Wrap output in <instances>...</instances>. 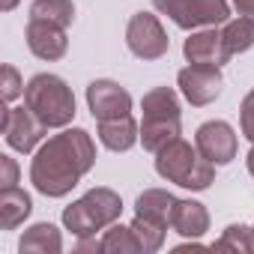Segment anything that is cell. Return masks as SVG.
<instances>
[{
	"label": "cell",
	"instance_id": "1",
	"mask_svg": "<svg viewBox=\"0 0 254 254\" xmlns=\"http://www.w3.org/2000/svg\"><path fill=\"white\" fill-rule=\"evenodd\" d=\"M96 150L84 129H72L63 135H54L33 159L30 180L33 186L48 197H63L78 180L93 168Z\"/></svg>",
	"mask_w": 254,
	"mask_h": 254
},
{
	"label": "cell",
	"instance_id": "2",
	"mask_svg": "<svg viewBox=\"0 0 254 254\" xmlns=\"http://www.w3.org/2000/svg\"><path fill=\"white\" fill-rule=\"evenodd\" d=\"M156 171L165 180H171V183H177L183 189H194V191L206 189L212 183V177H215V165L206 162L200 156V150L186 144L183 138L171 141L168 147H162L156 153Z\"/></svg>",
	"mask_w": 254,
	"mask_h": 254
},
{
	"label": "cell",
	"instance_id": "3",
	"mask_svg": "<svg viewBox=\"0 0 254 254\" xmlns=\"http://www.w3.org/2000/svg\"><path fill=\"white\" fill-rule=\"evenodd\" d=\"M180 138V102L171 87H156L144 96V123L141 141L144 150L159 153L171 141Z\"/></svg>",
	"mask_w": 254,
	"mask_h": 254
},
{
	"label": "cell",
	"instance_id": "4",
	"mask_svg": "<svg viewBox=\"0 0 254 254\" xmlns=\"http://www.w3.org/2000/svg\"><path fill=\"white\" fill-rule=\"evenodd\" d=\"M24 105L48 126V129L66 126L75 117V96L66 87V81L57 78V75L30 78V84L24 87Z\"/></svg>",
	"mask_w": 254,
	"mask_h": 254
},
{
	"label": "cell",
	"instance_id": "5",
	"mask_svg": "<svg viewBox=\"0 0 254 254\" xmlns=\"http://www.w3.org/2000/svg\"><path fill=\"white\" fill-rule=\"evenodd\" d=\"M120 209H123L120 194H114L111 189H93L63 212V224L72 233L87 236V233H96V230L108 227L120 215Z\"/></svg>",
	"mask_w": 254,
	"mask_h": 254
},
{
	"label": "cell",
	"instance_id": "6",
	"mask_svg": "<svg viewBox=\"0 0 254 254\" xmlns=\"http://www.w3.org/2000/svg\"><path fill=\"white\" fill-rule=\"evenodd\" d=\"M153 6L183 30L224 24L230 18L227 0H153Z\"/></svg>",
	"mask_w": 254,
	"mask_h": 254
},
{
	"label": "cell",
	"instance_id": "7",
	"mask_svg": "<svg viewBox=\"0 0 254 254\" xmlns=\"http://www.w3.org/2000/svg\"><path fill=\"white\" fill-rule=\"evenodd\" d=\"M126 42H129V51L141 60H156L168 51V36H165L159 18L150 12L132 15L129 27H126Z\"/></svg>",
	"mask_w": 254,
	"mask_h": 254
},
{
	"label": "cell",
	"instance_id": "8",
	"mask_svg": "<svg viewBox=\"0 0 254 254\" xmlns=\"http://www.w3.org/2000/svg\"><path fill=\"white\" fill-rule=\"evenodd\" d=\"M48 126L24 105V108H9L6 117H3V135H6V144L12 150H21V153H30L42 135H45Z\"/></svg>",
	"mask_w": 254,
	"mask_h": 254
},
{
	"label": "cell",
	"instance_id": "9",
	"mask_svg": "<svg viewBox=\"0 0 254 254\" xmlns=\"http://www.w3.org/2000/svg\"><path fill=\"white\" fill-rule=\"evenodd\" d=\"M194 147L200 150V156L212 165H227L233 156H236V135L227 123L221 120H212V123H203L197 135H194Z\"/></svg>",
	"mask_w": 254,
	"mask_h": 254
},
{
	"label": "cell",
	"instance_id": "10",
	"mask_svg": "<svg viewBox=\"0 0 254 254\" xmlns=\"http://www.w3.org/2000/svg\"><path fill=\"white\" fill-rule=\"evenodd\" d=\"M221 72L218 66H206V63H191L189 69L180 72V90L191 105H209L212 99H218L221 93Z\"/></svg>",
	"mask_w": 254,
	"mask_h": 254
},
{
	"label": "cell",
	"instance_id": "11",
	"mask_svg": "<svg viewBox=\"0 0 254 254\" xmlns=\"http://www.w3.org/2000/svg\"><path fill=\"white\" fill-rule=\"evenodd\" d=\"M87 102H90V111L99 123L132 114V96L114 81H93L87 87Z\"/></svg>",
	"mask_w": 254,
	"mask_h": 254
},
{
	"label": "cell",
	"instance_id": "12",
	"mask_svg": "<svg viewBox=\"0 0 254 254\" xmlns=\"http://www.w3.org/2000/svg\"><path fill=\"white\" fill-rule=\"evenodd\" d=\"M27 45L39 60H60L66 54V27L51 21H27Z\"/></svg>",
	"mask_w": 254,
	"mask_h": 254
},
{
	"label": "cell",
	"instance_id": "13",
	"mask_svg": "<svg viewBox=\"0 0 254 254\" xmlns=\"http://www.w3.org/2000/svg\"><path fill=\"white\" fill-rule=\"evenodd\" d=\"M183 54L189 63H206V66H224L230 60V51L224 48L221 30H200L186 39Z\"/></svg>",
	"mask_w": 254,
	"mask_h": 254
},
{
	"label": "cell",
	"instance_id": "14",
	"mask_svg": "<svg viewBox=\"0 0 254 254\" xmlns=\"http://www.w3.org/2000/svg\"><path fill=\"white\" fill-rule=\"evenodd\" d=\"M99 141H102L108 150H114V153L132 150L135 141H138L135 117L126 114V117H117V120H102V123H99Z\"/></svg>",
	"mask_w": 254,
	"mask_h": 254
},
{
	"label": "cell",
	"instance_id": "15",
	"mask_svg": "<svg viewBox=\"0 0 254 254\" xmlns=\"http://www.w3.org/2000/svg\"><path fill=\"white\" fill-rule=\"evenodd\" d=\"M174 203H177L174 194H168V191H162V189H150V191H144V194L138 197V218H144V221H150V224L168 230Z\"/></svg>",
	"mask_w": 254,
	"mask_h": 254
},
{
	"label": "cell",
	"instance_id": "16",
	"mask_svg": "<svg viewBox=\"0 0 254 254\" xmlns=\"http://www.w3.org/2000/svg\"><path fill=\"white\" fill-rule=\"evenodd\" d=\"M209 224V215L206 209L197 203V200H177L174 203V212H171V227L183 236H200Z\"/></svg>",
	"mask_w": 254,
	"mask_h": 254
},
{
	"label": "cell",
	"instance_id": "17",
	"mask_svg": "<svg viewBox=\"0 0 254 254\" xmlns=\"http://www.w3.org/2000/svg\"><path fill=\"white\" fill-rule=\"evenodd\" d=\"M221 39H224V48L230 51V57L248 51L254 45V18H248V15H239L233 21L227 18L221 27Z\"/></svg>",
	"mask_w": 254,
	"mask_h": 254
},
{
	"label": "cell",
	"instance_id": "18",
	"mask_svg": "<svg viewBox=\"0 0 254 254\" xmlns=\"http://www.w3.org/2000/svg\"><path fill=\"white\" fill-rule=\"evenodd\" d=\"M27 215H30V197L21 189H15V186L3 189V194H0V224L9 230Z\"/></svg>",
	"mask_w": 254,
	"mask_h": 254
},
{
	"label": "cell",
	"instance_id": "19",
	"mask_svg": "<svg viewBox=\"0 0 254 254\" xmlns=\"http://www.w3.org/2000/svg\"><path fill=\"white\" fill-rule=\"evenodd\" d=\"M30 18L69 27L72 18H75V6H72V0H36L30 6Z\"/></svg>",
	"mask_w": 254,
	"mask_h": 254
},
{
	"label": "cell",
	"instance_id": "20",
	"mask_svg": "<svg viewBox=\"0 0 254 254\" xmlns=\"http://www.w3.org/2000/svg\"><path fill=\"white\" fill-rule=\"evenodd\" d=\"M60 251V233L54 224H36L21 239V251Z\"/></svg>",
	"mask_w": 254,
	"mask_h": 254
},
{
	"label": "cell",
	"instance_id": "21",
	"mask_svg": "<svg viewBox=\"0 0 254 254\" xmlns=\"http://www.w3.org/2000/svg\"><path fill=\"white\" fill-rule=\"evenodd\" d=\"M218 251H227V248H245V251H254V230L242 227V224H230L224 230V236L212 245Z\"/></svg>",
	"mask_w": 254,
	"mask_h": 254
},
{
	"label": "cell",
	"instance_id": "22",
	"mask_svg": "<svg viewBox=\"0 0 254 254\" xmlns=\"http://www.w3.org/2000/svg\"><path fill=\"white\" fill-rule=\"evenodd\" d=\"M239 111H242V114H239V120H242V135H245L248 141H254V90L245 96V102H242Z\"/></svg>",
	"mask_w": 254,
	"mask_h": 254
},
{
	"label": "cell",
	"instance_id": "23",
	"mask_svg": "<svg viewBox=\"0 0 254 254\" xmlns=\"http://www.w3.org/2000/svg\"><path fill=\"white\" fill-rule=\"evenodd\" d=\"M3 78H6V81H3V99H6V102H12L18 93H24V87L18 84V72H15L12 66L3 69Z\"/></svg>",
	"mask_w": 254,
	"mask_h": 254
},
{
	"label": "cell",
	"instance_id": "24",
	"mask_svg": "<svg viewBox=\"0 0 254 254\" xmlns=\"http://www.w3.org/2000/svg\"><path fill=\"white\" fill-rule=\"evenodd\" d=\"M233 3H236L239 15H248V18H254V0H233Z\"/></svg>",
	"mask_w": 254,
	"mask_h": 254
},
{
	"label": "cell",
	"instance_id": "25",
	"mask_svg": "<svg viewBox=\"0 0 254 254\" xmlns=\"http://www.w3.org/2000/svg\"><path fill=\"white\" fill-rule=\"evenodd\" d=\"M3 171H6V183H3V186L9 189V186L15 183V165H12V159H9V156H3Z\"/></svg>",
	"mask_w": 254,
	"mask_h": 254
},
{
	"label": "cell",
	"instance_id": "26",
	"mask_svg": "<svg viewBox=\"0 0 254 254\" xmlns=\"http://www.w3.org/2000/svg\"><path fill=\"white\" fill-rule=\"evenodd\" d=\"M248 174L254 177V147H251V153H248Z\"/></svg>",
	"mask_w": 254,
	"mask_h": 254
},
{
	"label": "cell",
	"instance_id": "27",
	"mask_svg": "<svg viewBox=\"0 0 254 254\" xmlns=\"http://www.w3.org/2000/svg\"><path fill=\"white\" fill-rule=\"evenodd\" d=\"M15 6V0H3V9H12Z\"/></svg>",
	"mask_w": 254,
	"mask_h": 254
}]
</instances>
